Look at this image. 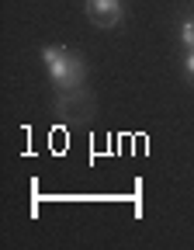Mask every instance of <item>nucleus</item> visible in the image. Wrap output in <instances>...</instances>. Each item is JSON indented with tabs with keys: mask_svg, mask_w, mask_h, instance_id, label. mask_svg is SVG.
<instances>
[{
	"mask_svg": "<svg viewBox=\"0 0 194 250\" xmlns=\"http://www.w3.org/2000/svg\"><path fill=\"white\" fill-rule=\"evenodd\" d=\"M42 62H45L49 80H52L56 90H77V87H83L87 66H83V59L77 52L62 49V45H45L42 49Z\"/></svg>",
	"mask_w": 194,
	"mask_h": 250,
	"instance_id": "obj_1",
	"label": "nucleus"
},
{
	"mask_svg": "<svg viewBox=\"0 0 194 250\" xmlns=\"http://www.w3.org/2000/svg\"><path fill=\"white\" fill-rule=\"evenodd\" d=\"M87 18L97 28H118L125 21V7L121 0H87Z\"/></svg>",
	"mask_w": 194,
	"mask_h": 250,
	"instance_id": "obj_2",
	"label": "nucleus"
},
{
	"mask_svg": "<svg viewBox=\"0 0 194 250\" xmlns=\"http://www.w3.org/2000/svg\"><path fill=\"white\" fill-rule=\"evenodd\" d=\"M90 98H87V90L83 87H77V90H56V101H52V111L59 115V118H83L87 115V104Z\"/></svg>",
	"mask_w": 194,
	"mask_h": 250,
	"instance_id": "obj_3",
	"label": "nucleus"
},
{
	"mask_svg": "<svg viewBox=\"0 0 194 250\" xmlns=\"http://www.w3.org/2000/svg\"><path fill=\"white\" fill-rule=\"evenodd\" d=\"M180 42H184V49H194V18H187L180 24Z\"/></svg>",
	"mask_w": 194,
	"mask_h": 250,
	"instance_id": "obj_4",
	"label": "nucleus"
},
{
	"mask_svg": "<svg viewBox=\"0 0 194 250\" xmlns=\"http://www.w3.org/2000/svg\"><path fill=\"white\" fill-rule=\"evenodd\" d=\"M184 70H187V77H191V83H194V49H187V59H184Z\"/></svg>",
	"mask_w": 194,
	"mask_h": 250,
	"instance_id": "obj_5",
	"label": "nucleus"
}]
</instances>
